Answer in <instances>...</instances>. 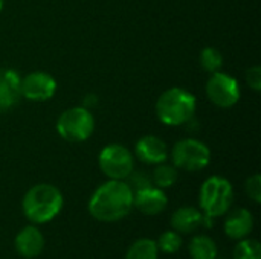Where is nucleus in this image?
<instances>
[{"label":"nucleus","instance_id":"nucleus-1","mask_svg":"<svg viewBox=\"0 0 261 259\" xmlns=\"http://www.w3.org/2000/svg\"><path fill=\"white\" fill-rule=\"evenodd\" d=\"M87 209L98 221H119L133 209V191L124 180H109L92 194Z\"/></svg>","mask_w":261,"mask_h":259},{"label":"nucleus","instance_id":"nucleus-2","mask_svg":"<svg viewBox=\"0 0 261 259\" xmlns=\"http://www.w3.org/2000/svg\"><path fill=\"white\" fill-rule=\"evenodd\" d=\"M63 194L49 183L32 186L23 197L21 209L32 224H46L52 221L63 209Z\"/></svg>","mask_w":261,"mask_h":259},{"label":"nucleus","instance_id":"nucleus-3","mask_svg":"<svg viewBox=\"0 0 261 259\" xmlns=\"http://www.w3.org/2000/svg\"><path fill=\"white\" fill-rule=\"evenodd\" d=\"M196 111V98L180 87L165 90L156 102L158 119L168 125L177 127L190 122Z\"/></svg>","mask_w":261,"mask_h":259},{"label":"nucleus","instance_id":"nucleus-4","mask_svg":"<svg viewBox=\"0 0 261 259\" xmlns=\"http://www.w3.org/2000/svg\"><path fill=\"white\" fill-rule=\"evenodd\" d=\"M199 202L203 215L210 218L225 215L234 202V189L231 182L220 176H213L206 179L200 188Z\"/></svg>","mask_w":261,"mask_h":259},{"label":"nucleus","instance_id":"nucleus-5","mask_svg":"<svg viewBox=\"0 0 261 259\" xmlns=\"http://www.w3.org/2000/svg\"><path fill=\"white\" fill-rule=\"evenodd\" d=\"M95 130V119L89 108L72 107L63 111L57 121L58 134L67 142H84Z\"/></svg>","mask_w":261,"mask_h":259},{"label":"nucleus","instance_id":"nucleus-6","mask_svg":"<svg viewBox=\"0 0 261 259\" xmlns=\"http://www.w3.org/2000/svg\"><path fill=\"white\" fill-rule=\"evenodd\" d=\"M171 160L174 168L196 172L205 169L210 165L211 151L203 142L197 139H184L173 147Z\"/></svg>","mask_w":261,"mask_h":259},{"label":"nucleus","instance_id":"nucleus-7","mask_svg":"<svg viewBox=\"0 0 261 259\" xmlns=\"http://www.w3.org/2000/svg\"><path fill=\"white\" fill-rule=\"evenodd\" d=\"M99 169L110 180L127 179L135 168V160L132 153L119 143H110L99 153L98 157Z\"/></svg>","mask_w":261,"mask_h":259},{"label":"nucleus","instance_id":"nucleus-8","mask_svg":"<svg viewBox=\"0 0 261 259\" xmlns=\"http://www.w3.org/2000/svg\"><path fill=\"white\" fill-rule=\"evenodd\" d=\"M206 95L214 105L229 108L240 101V85L231 75L216 72L206 82Z\"/></svg>","mask_w":261,"mask_h":259},{"label":"nucleus","instance_id":"nucleus-9","mask_svg":"<svg viewBox=\"0 0 261 259\" xmlns=\"http://www.w3.org/2000/svg\"><path fill=\"white\" fill-rule=\"evenodd\" d=\"M57 92V81L46 72H32L21 78L20 93L23 98L41 102L50 99Z\"/></svg>","mask_w":261,"mask_h":259},{"label":"nucleus","instance_id":"nucleus-10","mask_svg":"<svg viewBox=\"0 0 261 259\" xmlns=\"http://www.w3.org/2000/svg\"><path fill=\"white\" fill-rule=\"evenodd\" d=\"M168 198L161 188L147 186L133 192V208L144 215H158L167 208Z\"/></svg>","mask_w":261,"mask_h":259},{"label":"nucleus","instance_id":"nucleus-11","mask_svg":"<svg viewBox=\"0 0 261 259\" xmlns=\"http://www.w3.org/2000/svg\"><path fill=\"white\" fill-rule=\"evenodd\" d=\"M136 157L148 165H159L165 163L168 157L167 143L158 136H144L135 145Z\"/></svg>","mask_w":261,"mask_h":259},{"label":"nucleus","instance_id":"nucleus-12","mask_svg":"<svg viewBox=\"0 0 261 259\" xmlns=\"http://www.w3.org/2000/svg\"><path fill=\"white\" fill-rule=\"evenodd\" d=\"M14 246L20 256L28 259L37 258L38 255H41L44 249V237L38 227L31 224V226L23 227L17 234Z\"/></svg>","mask_w":261,"mask_h":259},{"label":"nucleus","instance_id":"nucleus-13","mask_svg":"<svg viewBox=\"0 0 261 259\" xmlns=\"http://www.w3.org/2000/svg\"><path fill=\"white\" fill-rule=\"evenodd\" d=\"M252 229H254V217L251 211L245 208H239L232 211L226 217L225 226H223L226 237L231 240H243L251 235Z\"/></svg>","mask_w":261,"mask_h":259},{"label":"nucleus","instance_id":"nucleus-14","mask_svg":"<svg viewBox=\"0 0 261 259\" xmlns=\"http://www.w3.org/2000/svg\"><path fill=\"white\" fill-rule=\"evenodd\" d=\"M20 82L21 78L17 72L11 69H0V111L11 108L18 101L21 96Z\"/></svg>","mask_w":261,"mask_h":259},{"label":"nucleus","instance_id":"nucleus-15","mask_svg":"<svg viewBox=\"0 0 261 259\" xmlns=\"http://www.w3.org/2000/svg\"><path fill=\"white\" fill-rule=\"evenodd\" d=\"M202 224H203V214L193 206L179 208L171 215V227L179 234H191Z\"/></svg>","mask_w":261,"mask_h":259},{"label":"nucleus","instance_id":"nucleus-16","mask_svg":"<svg viewBox=\"0 0 261 259\" xmlns=\"http://www.w3.org/2000/svg\"><path fill=\"white\" fill-rule=\"evenodd\" d=\"M190 255L193 259H216L217 244L208 235H197L190 241Z\"/></svg>","mask_w":261,"mask_h":259},{"label":"nucleus","instance_id":"nucleus-17","mask_svg":"<svg viewBox=\"0 0 261 259\" xmlns=\"http://www.w3.org/2000/svg\"><path fill=\"white\" fill-rule=\"evenodd\" d=\"M158 256H159V250L156 241L150 238H141L130 246L125 259H158Z\"/></svg>","mask_w":261,"mask_h":259},{"label":"nucleus","instance_id":"nucleus-18","mask_svg":"<svg viewBox=\"0 0 261 259\" xmlns=\"http://www.w3.org/2000/svg\"><path fill=\"white\" fill-rule=\"evenodd\" d=\"M151 180L156 185V188H161V189L171 188L177 182V168H174L171 165L159 163L153 172Z\"/></svg>","mask_w":261,"mask_h":259},{"label":"nucleus","instance_id":"nucleus-19","mask_svg":"<svg viewBox=\"0 0 261 259\" xmlns=\"http://www.w3.org/2000/svg\"><path fill=\"white\" fill-rule=\"evenodd\" d=\"M234 259H261V244L258 240H239L234 249Z\"/></svg>","mask_w":261,"mask_h":259},{"label":"nucleus","instance_id":"nucleus-20","mask_svg":"<svg viewBox=\"0 0 261 259\" xmlns=\"http://www.w3.org/2000/svg\"><path fill=\"white\" fill-rule=\"evenodd\" d=\"M182 244H184V240H182L180 234L176 232V231H167V232H164L159 237L158 243H156L158 250L159 252H164L167 255H173V253L179 252L180 247H182Z\"/></svg>","mask_w":261,"mask_h":259},{"label":"nucleus","instance_id":"nucleus-21","mask_svg":"<svg viewBox=\"0 0 261 259\" xmlns=\"http://www.w3.org/2000/svg\"><path fill=\"white\" fill-rule=\"evenodd\" d=\"M200 66L206 72L216 73L223 66V56H222V53L216 47H205L200 52Z\"/></svg>","mask_w":261,"mask_h":259},{"label":"nucleus","instance_id":"nucleus-22","mask_svg":"<svg viewBox=\"0 0 261 259\" xmlns=\"http://www.w3.org/2000/svg\"><path fill=\"white\" fill-rule=\"evenodd\" d=\"M246 194L255 203L261 202V177L260 174H254L246 180Z\"/></svg>","mask_w":261,"mask_h":259},{"label":"nucleus","instance_id":"nucleus-23","mask_svg":"<svg viewBox=\"0 0 261 259\" xmlns=\"http://www.w3.org/2000/svg\"><path fill=\"white\" fill-rule=\"evenodd\" d=\"M130 182L127 183L132 191H139V189H144L147 186H151V179L145 174V172H132L128 177H127Z\"/></svg>","mask_w":261,"mask_h":259},{"label":"nucleus","instance_id":"nucleus-24","mask_svg":"<svg viewBox=\"0 0 261 259\" xmlns=\"http://www.w3.org/2000/svg\"><path fill=\"white\" fill-rule=\"evenodd\" d=\"M246 81L249 84V87H252L255 92H260L261 89V69L258 66L251 67L246 72Z\"/></svg>","mask_w":261,"mask_h":259},{"label":"nucleus","instance_id":"nucleus-25","mask_svg":"<svg viewBox=\"0 0 261 259\" xmlns=\"http://www.w3.org/2000/svg\"><path fill=\"white\" fill-rule=\"evenodd\" d=\"M3 5H5V0H0V11L3 9Z\"/></svg>","mask_w":261,"mask_h":259}]
</instances>
